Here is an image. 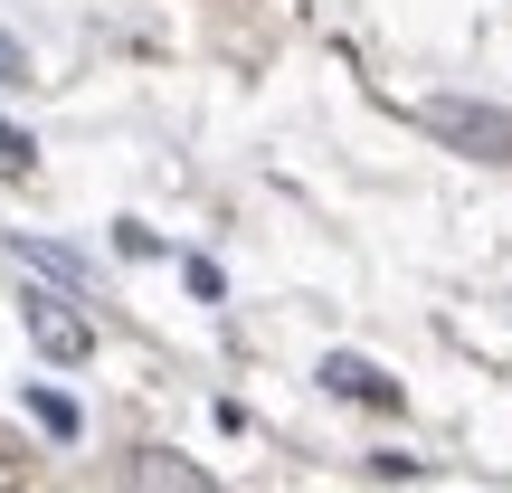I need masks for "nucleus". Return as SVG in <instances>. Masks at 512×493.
Segmentation results:
<instances>
[{
    "label": "nucleus",
    "instance_id": "nucleus-1",
    "mask_svg": "<svg viewBox=\"0 0 512 493\" xmlns=\"http://www.w3.org/2000/svg\"><path fill=\"white\" fill-rule=\"evenodd\" d=\"M427 133L475 152V162H512V105H465V95H446V105H427Z\"/></svg>",
    "mask_w": 512,
    "mask_h": 493
},
{
    "label": "nucleus",
    "instance_id": "nucleus-2",
    "mask_svg": "<svg viewBox=\"0 0 512 493\" xmlns=\"http://www.w3.org/2000/svg\"><path fill=\"white\" fill-rule=\"evenodd\" d=\"M29 342L48 351V361H86V351H95V323L67 304V294H29Z\"/></svg>",
    "mask_w": 512,
    "mask_h": 493
},
{
    "label": "nucleus",
    "instance_id": "nucleus-3",
    "mask_svg": "<svg viewBox=\"0 0 512 493\" xmlns=\"http://www.w3.org/2000/svg\"><path fill=\"white\" fill-rule=\"evenodd\" d=\"M323 389H332V399H370V408H399V380H389L380 361H361V351H323Z\"/></svg>",
    "mask_w": 512,
    "mask_h": 493
},
{
    "label": "nucleus",
    "instance_id": "nucleus-4",
    "mask_svg": "<svg viewBox=\"0 0 512 493\" xmlns=\"http://www.w3.org/2000/svg\"><path fill=\"white\" fill-rule=\"evenodd\" d=\"M19 408H29V418L48 427L57 446H76V437H86V408H76L67 389H48V380H29V389H19Z\"/></svg>",
    "mask_w": 512,
    "mask_h": 493
},
{
    "label": "nucleus",
    "instance_id": "nucleus-5",
    "mask_svg": "<svg viewBox=\"0 0 512 493\" xmlns=\"http://www.w3.org/2000/svg\"><path fill=\"white\" fill-rule=\"evenodd\" d=\"M19 256H29L48 285H67V294H95V275H86V256H67V247H48V238H10Z\"/></svg>",
    "mask_w": 512,
    "mask_h": 493
},
{
    "label": "nucleus",
    "instance_id": "nucleus-6",
    "mask_svg": "<svg viewBox=\"0 0 512 493\" xmlns=\"http://www.w3.org/2000/svg\"><path fill=\"white\" fill-rule=\"evenodd\" d=\"M181 285L200 294V304H219V266H209V256H181Z\"/></svg>",
    "mask_w": 512,
    "mask_h": 493
},
{
    "label": "nucleus",
    "instance_id": "nucleus-7",
    "mask_svg": "<svg viewBox=\"0 0 512 493\" xmlns=\"http://www.w3.org/2000/svg\"><path fill=\"white\" fill-rule=\"evenodd\" d=\"M0 86H29V57H19L10 38H0Z\"/></svg>",
    "mask_w": 512,
    "mask_h": 493
},
{
    "label": "nucleus",
    "instance_id": "nucleus-8",
    "mask_svg": "<svg viewBox=\"0 0 512 493\" xmlns=\"http://www.w3.org/2000/svg\"><path fill=\"white\" fill-rule=\"evenodd\" d=\"M0 162H10V171L29 162V133H19V124H0Z\"/></svg>",
    "mask_w": 512,
    "mask_h": 493
}]
</instances>
